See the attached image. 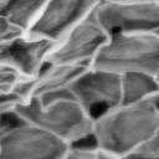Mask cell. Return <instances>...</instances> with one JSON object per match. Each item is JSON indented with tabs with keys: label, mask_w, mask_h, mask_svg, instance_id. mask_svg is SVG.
<instances>
[{
	"label": "cell",
	"mask_w": 159,
	"mask_h": 159,
	"mask_svg": "<svg viewBox=\"0 0 159 159\" xmlns=\"http://www.w3.org/2000/svg\"><path fill=\"white\" fill-rule=\"evenodd\" d=\"M60 159H118V158L98 149L88 140V142L70 144Z\"/></svg>",
	"instance_id": "4fadbf2b"
},
{
	"label": "cell",
	"mask_w": 159,
	"mask_h": 159,
	"mask_svg": "<svg viewBox=\"0 0 159 159\" xmlns=\"http://www.w3.org/2000/svg\"><path fill=\"white\" fill-rule=\"evenodd\" d=\"M87 66L65 65L45 61L32 75L21 77L14 89L20 99H32L46 103L68 96L70 87L78 73Z\"/></svg>",
	"instance_id": "ba28073f"
},
{
	"label": "cell",
	"mask_w": 159,
	"mask_h": 159,
	"mask_svg": "<svg viewBox=\"0 0 159 159\" xmlns=\"http://www.w3.org/2000/svg\"><path fill=\"white\" fill-rule=\"evenodd\" d=\"M19 97L12 93L2 99H0V128L7 122V119L10 118V111H11V107L14 104V102Z\"/></svg>",
	"instance_id": "9a60e30c"
},
{
	"label": "cell",
	"mask_w": 159,
	"mask_h": 159,
	"mask_svg": "<svg viewBox=\"0 0 159 159\" xmlns=\"http://www.w3.org/2000/svg\"><path fill=\"white\" fill-rule=\"evenodd\" d=\"M70 93L94 114L120 103V75L89 65L75 78Z\"/></svg>",
	"instance_id": "9c48e42d"
},
{
	"label": "cell",
	"mask_w": 159,
	"mask_h": 159,
	"mask_svg": "<svg viewBox=\"0 0 159 159\" xmlns=\"http://www.w3.org/2000/svg\"><path fill=\"white\" fill-rule=\"evenodd\" d=\"M122 159H159V134L142 142Z\"/></svg>",
	"instance_id": "5bb4252c"
},
{
	"label": "cell",
	"mask_w": 159,
	"mask_h": 159,
	"mask_svg": "<svg viewBox=\"0 0 159 159\" xmlns=\"http://www.w3.org/2000/svg\"><path fill=\"white\" fill-rule=\"evenodd\" d=\"M159 134V97L118 103L93 114L89 142L122 159L142 142Z\"/></svg>",
	"instance_id": "6da1fadb"
},
{
	"label": "cell",
	"mask_w": 159,
	"mask_h": 159,
	"mask_svg": "<svg viewBox=\"0 0 159 159\" xmlns=\"http://www.w3.org/2000/svg\"><path fill=\"white\" fill-rule=\"evenodd\" d=\"M92 14L107 34L159 32V1L98 0Z\"/></svg>",
	"instance_id": "5b68a950"
},
{
	"label": "cell",
	"mask_w": 159,
	"mask_h": 159,
	"mask_svg": "<svg viewBox=\"0 0 159 159\" xmlns=\"http://www.w3.org/2000/svg\"><path fill=\"white\" fill-rule=\"evenodd\" d=\"M106 1H159V0H106Z\"/></svg>",
	"instance_id": "2e32d148"
},
{
	"label": "cell",
	"mask_w": 159,
	"mask_h": 159,
	"mask_svg": "<svg viewBox=\"0 0 159 159\" xmlns=\"http://www.w3.org/2000/svg\"><path fill=\"white\" fill-rule=\"evenodd\" d=\"M10 116L39 127L68 145L88 142L93 120V114L71 94L46 103L17 98Z\"/></svg>",
	"instance_id": "7a4b0ae2"
},
{
	"label": "cell",
	"mask_w": 159,
	"mask_h": 159,
	"mask_svg": "<svg viewBox=\"0 0 159 159\" xmlns=\"http://www.w3.org/2000/svg\"><path fill=\"white\" fill-rule=\"evenodd\" d=\"M42 0H0V40L25 34Z\"/></svg>",
	"instance_id": "8fae6325"
},
{
	"label": "cell",
	"mask_w": 159,
	"mask_h": 159,
	"mask_svg": "<svg viewBox=\"0 0 159 159\" xmlns=\"http://www.w3.org/2000/svg\"><path fill=\"white\" fill-rule=\"evenodd\" d=\"M159 97V76L145 72L120 75V102L133 103Z\"/></svg>",
	"instance_id": "7c38bea8"
},
{
	"label": "cell",
	"mask_w": 159,
	"mask_h": 159,
	"mask_svg": "<svg viewBox=\"0 0 159 159\" xmlns=\"http://www.w3.org/2000/svg\"><path fill=\"white\" fill-rule=\"evenodd\" d=\"M52 42L21 34L0 40V66L16 71L21 77L32 75L47 58Z\"/></svg>",
	"instance_id": "30bf717a"
},
{
	"label": "cell",
	"mask_w": 159,
	"mask_h": 159,
	"mask_svg": "<svg viewBox=\"0 0 159 159\" xmlns=\"http://www.w3.org/2000/svg\"><path fill=\"white\" fill-rule=\"evenodd\" d=\"M107 36L108 34L91 12L52 45L46 60L56 63L89 66Z\"/></svg>",
	"instance_id": "8992f818"
},
{
	"label": "cell",
	"mask_w": 159,
	"mask_h": 159,
	"mask_svg": "<svg viewBox=\"0 0 159 159\" xmlns=\"http://www.w3.org/2000/svg\"><path fill=\"white\" fill-rule=\"evenodd\" d=\"M91 66L118 75L145 72L159 76V32L108 34Z\"/></svg>",
	"instance_id": "3957f363"
},
{
	"label": "cell",
	"mask_w": 159,
	"mask_h": 159,
	"mask_svg": "<svg viewBox=\"0 0 159 159\" xmlns=\"http://www.w3.org/2000/svg\"><path fill=\"white\" fill-rule=\"evenodd\" d=\"M98 0H42L26 34L57 42L92 12Z\"/></svg>",
	"instance_id": "52a82bcc"
},
{
	"label": "cell",
	"mask_w": 159,
	"mask_h": 159,
	"mask_svg": "<svg viewBox=\"0 0 159 159\" xmlns=\"http://www.w3.org/2000/svg\"><path fill=\"white\" fill-rule=\"evenodd\" d=\"M67 147L39 127L11 116L0 128V159H60Z\"/></svg>",
	"instance_id": "277c9868"
}]
</instances>
